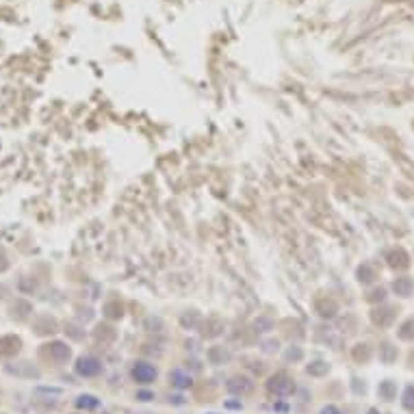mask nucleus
Returning a JSON list of instances; mask_svg holds the SVG:
<instances>
[{
	"mask_svg": "<svg viewBox=\"0 0 414 414\" xmlns=\"http://www.w3.org/2000/svg\"><path fill=\"white\" fill-rule=\"evenodd\" d=\"M173 378L178 380L176 386H182V388H184V386H189V384H191V380H189V378H182L180 373H173Z\"/></svg>",
	"mask_w": 414,
	"mask_h": 414,
	"instance_id": "nucleus-5",
	"label": "nucleus"
},
{
	"mask_svg": "<svg viewBox=\"0 0 414 414\" xmlns=\"http://www.w3.org/2000/svg\"><path fill=\"white\" fill-rule=\"evenodd\" d=\"M76 406H78V408H85V410H94V408L100 406V401H98L96 397H91V395H83V397H78Z\"/></svg>",
	"mask_w": 414,
	"mask_h": 414,
	"instance_id": "nucleus-3",
	"label": "nucleus"
},
{
	"mask_svg": "<svg viewBox=\"0 0 414 414\" xmlns=\"http://www.w3.org/2000/svg\"><path fill=\"white\" fill-rule=\"evenodd\" d=\"M323 414H339V410H336V408H325Z\"/></svg>",
	"mask_w": 414,
	"mask_h": 414,
	"instance_id": "nucleus-6",
	"label": "nucleus"
},
{
	"mask_svg": "<svg viewBox=\"0 0 414 414\" xmlns=\"http://www.w3.org/2000/svg\"><path fill=\"white\" fill-rule=\"evenodd\" d=\"M76 371L80 375H96L100 373V362L96 358H80L78 364H76Z\"/></svg>",
	"mask_w": 414,
	"mask_h": 414,
	"instance_id": "nucleus-2",
	"label": "nucleus"
},
{
	"mask_svg": "<svg viewBox=\"0 0 414 414\" xmlns=\"http://www.w3.org/2000/svg\"><path fill=\"white\" fill-rule=\"evenodd\" d=\"M404 406L408 410H414V388H406V395H404Z\"/></svg>",
	"mask_w": 414,
	"mask_h": 414,
	"instance_id": "nucleus-4",
	"label": "nucleus"
},
{
	"mask_svg": "<svg viewBox=\"0 0 414 414\" xmlns=\"http://www.w3.org/2000/svg\"><path fill=\"white\" fill-rule=\"evenodd\" d=\"M133 378L137 380V382H141V384H150L152 380L156 378V369L152 367V364H148V362H139L137 367L133 369Z\"/></svg>",
	"mask_w": 414,
	"mask_h": 414,
	"instance_id": "nucleus-1",
	"label": "nucleus"
},
{
	"mask_svg": "<svg viewBox=\"0 0 414 414\" xmlns=\"http://www.w3.org/2000/svg\"><path fill=\"white\" fill-rule=\"evenodd\" d=\"M139 397H141V399H143V401H148V399H150V397H152V395H150V393H141Z\"/></svg>",
	"mask_w": 414,
	"mask_h": 414,
	"instance_id": "nucleus-7",
	"label": "nucleus"
}]
</instances>
